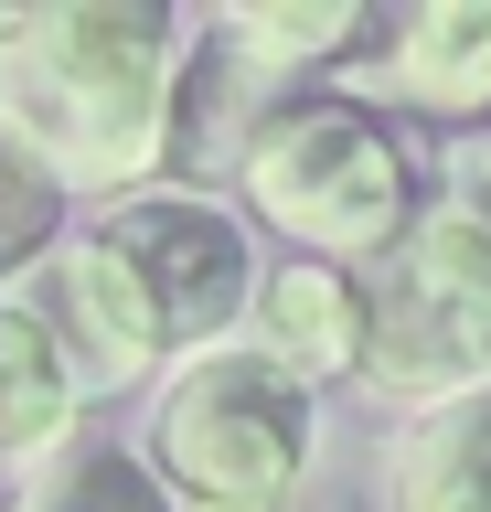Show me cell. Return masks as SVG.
Wrapping results in <instances>:
<instances>
[{
	"label": "cell",
	"instance_id": "cell-1",
	"mask_svg": "<svg viewBox=\"0 0 491 512\" xmlns=\"http://www.w3.org/2000/svg\"><path fill=\"white\" fill-rule=\"evenodd\" d=\"M193 32L161 0H22L0 11V139L54 192H150L171 171Z\"/></svg>",
	"mask_w": 491,
	"mask_h": 512
},
{
	"label": "cell",
	"instance_id": "cell-2",
	"mask_svg": "<svg viewBox=\"0 0 491 512\" xmlns=\"http://www.w3.org/2000/svg\"><path fill=\"white\" fill-rule=\"evenodd\" d=\"M235 182L299 256L353 267V256H395L406 224L427 214V171L363 96H278L257 107Z\"/></svg>",
	"mask_w": 491,
	"mask_h": 512
},
{
	"label": "cell",
	"instance_id": "cell-3",
	"mask_svg": "<svg viewBox=\"0 0 491 512\" xmlns=\"http://www.w3.org/2000/svg\"><path fill=\"white\" fill-rule=\"evenodd\" d=\"M310 448H321L310 384L278 374L257 342L193 352L150 406V480L171 491V512H289Z\"/></svg>",
	"mask_w": 491,
	"mask_h": 512
},
{
	"label": "cell",
	"instance_id": "cell-4",
	"mask_svg": "<svg viewBox=\"0 0 491 512\" xmlns=\"http://www.w3.org/2000/svg\"><path fill=\"white\" fill-rule=\"evenodd\" d=\"M363 384L406 406H449L491 384V246L459 203H427L406 246L363 288Z\"/></svg>",
	"mask_w": 491,
	"mask_h": 512
},
{
	"label": "cell",
	"instance_id": "cell-5",
	"mask_svg": "<svg viewBox=\"0 0 491 512\" xmlns=\"http://www.w3.org/2000/svg\"><path fill=\"white\" fill-rule=\"evenodd\" d=\"M97 224L118 235L139 288L161 299L171 352H214L235 331V310H257V246H246V224L225 203H203V192H129Z\"/></svg>",
	"mask_w": 491,
	"mask_h": 512
},
{
	"label": "cell",
	"instance_id": "cell-6",
	"mask_svg": "<svg viewBox=\"0 0 491 512\" xmlns=\"http://www.w3.org/2000/svg\"><path fill=\"white\" fill-rule=\"evenodd\" d=\"M43 331L65 352L75 395H129L139 374L171 363V320L139 288V267L118 256L107 224H86V235H65V246L43 256Z\"/></svg>",
	"mask_w": 491,
	"mask_h": 512
},
{
	"label": "cell",
	"instance_id": "cell-7",
	"mask_svg": "<svg viewBox=\"0 0 491 512\" xmlns=\"http://www.w3.org/2000/svg\"><path fill=\"white\" fill-rule=\"evenodd\" d=\"M353 86L417 118H491V0H427L353 64Z\"/></svg>",
	"mask_w": 491,
	"mask_h": 512
},
{
	"label": "cell",
	"instance_id": "cell-8",
	"mask_svg": "<svg viewBox=\"0 0 491 512\" xmlns=\"http://www.w3.org/2000/svg\"><path fill=\"white\" fill-rule=\"evenodd\" d=\"M257 352L278 374H299L310 395L363 374V278L321 267V256H278L257 278Z\"/></svg>",
	"mask_w": 491,
	"mask_h": 512
},
{
	"label": "cell",
	"instance_id": "cell-9",
	"mask_svg": "<svg viewBox=\"0 0 491 512\" xmlns=\"http://www.w3.org/2000/svg\"><path fill=\"white\" fill-rule=\"evenodd\" d=\"M395 512H491V384L427 406L385 459Z\"/></svg>",
	"mask_w": 491,
	"mask_h": 512
},
{
	"label": "cell",
	"instance_id": "cell-10",
	"mask_svg": "<svg viewBox=\"0 0 491 512\" xmlns=\"http://www.w3.org/2000/svg\"><path fill=\"white\" fill-rule=\"evenodd\" d=\"M214 43H225L246 75H353V64L385 43V22H374L363 0H289V11H225Z\"/></svg>",
	"mask_w": 491,
	"mask_h": 512
},
{
	"label": "cell",
	"instance_id": "cell-11",
	"mask_svg": "<svg viewBox=\"0 0 491 512\" xmlns=\"http://www.w3.org/2000/svg\"><path fill=\"white\" fill-rule=\"evenodd\" d=\"M75 374L65 352H54V331H43L33 299H0V459H43V448H65L75 427Z\"/></svg>",
	"mask_w": 491,
	"mask_h": 512
},
{
	"label": "cell",
	"instance_id": "cell-12",
	"mask_svg": "<svg viewBox=\"0 0 491 512\" xmlns=\"http://www.w3.org/2000/svg\"><path fill=\"white\" fill-rule=\"evenodd\" d=\"M11 512H171V491L150 480V459H139V448L65 438V448H54V470H43Z\"/></svg>",
	"mask_w": 491,
	"mask_h": 512
},
{
	"label": "cell",
	"instance_id": "cell-13",
	"mask_svg": "<svg viewBox=\"0 0 491 512\" xmlns=\"http://www.w3.org/2000/svg\"><path fill=\"white\" fill-rule=\"evenodd\" d=\"M54 246H65V192L0 139V288L22 278V267H43Z\"/></svg>",
	"mask_w": 491,
	"mask_h": 512
},
{
	"label": "cell",
	"instance_id": "cell-14",
	"mask_svg": "<svg viewBox=\"0 0 491 512\" xmlns=\"http://www.w3.org/2000/svg\"><path fill=\"white\" fill-rule=\"evenodd\" d=\"M438 203H459V214L481 224V246H491V128H470L449 150V171H438Z\"/></svg>",
	"mask_w": 491,
	"mask_h": 512
}]
</instances>
